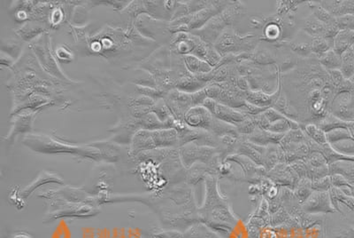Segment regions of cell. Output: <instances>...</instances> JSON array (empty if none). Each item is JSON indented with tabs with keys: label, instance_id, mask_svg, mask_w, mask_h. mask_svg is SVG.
I'll return each mask as SVG.
<instances>
[{
	"label": "cell",
	"instance_id": "6da1fadb",
	"mask_svg": "<svg viewBox=\"0 0 354 238\" xmlns=\"http://www.w3.org/2000/svg\"><path fill=\"white\" fill-rule=\"evenodd\" d=\"M331 114L344 122H354V94L340 92L335 96L331 106Z\"/></svg>",
	"mask_w": 354,
	"mask_h": 238
},
{
	"label": "cell",
	"instance_id": "7a4b0ae2",
	"mask_svg": "<svg viewBox=\"0 0 354 238\" xmlns=\"http://www.w3.org/2000/svg\"><path fill=\"white\" fill-rule=\"evenodd\" d=\"M208 103H209V109L213 110H212L213 113L221 120L226 121L227 123L235 124L246 120L245 116L239 111L229 110L228 107L218 104V103H214V100H208Z\"/></svg>",
	"mask_w": 354,
	"mask_h": 238
},
{
	"label": "cell",
	"instance_id": "3957f363",
	"mask_svg": "<svg viewBox=\"0 0 354 238\" xmlns=\"http://www.w3.org/2000/svg\"><path fill=\"white\" fill-rule=\"evenodd\" d=\"M323 8L333 17L354 14V1H330L323 2Z\"/></svg>",
	"mask_w": 354,
	"mask_h": 238
},
{
	"label": "cell",
	"instance_id": "277c9868",
	"mask_svg": "<svg viewBox=\"0 0 354 238\" xmlns=\"http://www.w3.org/2000/svg\"><path fill=\"white\" fill-rule=\"evenodd\" d=\"M354 43V31L340 30L334 38L333 50L339 55L349 49Z\"/></svg>",
	"mask_w": 354,
	"mask_h": 238
},
{
	"label": "cell",
	"instance_id": "5b68a950",
	"mask_svg": "<svg viewBox=\"0 0 354 238\" xmlns=\"http://www.w3.org/2000/svg\"><path fill=\"white\" fill-rule=\"evenodd\" d=\"M342 58V65H341L340 71L344 76V78L350 79L354 76V53L351 47L346 50L341 55Z\"/></svg>",
	"mask_w": 354,
	"mask_h": 238
},
{
	"label": "cell",
	"instance_id": "8992f818",
	"mask_svg": "<svg viewBox=\"0 0 354 238\" xmlns=\"http://www.w3.org/2000/svg\"><path fill=\"white\" fill-rule=\"evenodd\" d=\"M323 66L328 70L334 71V70H340L342 65V58L341 55L337 54L333 49L328 51L326 53L323 54L322 60Z\"/></svg>",
	"mask_w": 354,
	"mask_h": 238
},
{
	"label": "cell",
	"instance_id": "52a82bcc",
	"mask_svg": "<svg viewBox=\"0 0 354 238\" xmlns=\"http://www.w3.org/2000/svg\"><path fill=\"white\" fill-rule=\"evenodd\" d=\"M280 28L276 23H271L266 26L265 28V35L266 39H276L280 35Z\"/></svg>",
	"mask_w": 354,
	"mask_h": 238
},
{
	"label": "cell",
	"instance_id": "ba28073f",
	"mask_svg": "<svg viewBox=\"0 0 354 238\" xmlns=\"http://www.w3.org/2000/svg\"><path fill=\"white\" fill-rule=\"evenodd\" d=\"M11 238H33L30 234L26 233V232H18L12 235Z\"/></svg>",
	"mask_w": 354,
	"mask_h": 238
},
{
	"label": "cell",
	"instance_id": "9c48e42d",
	"mask_svg": "<svg viewBox=\"0 0 354 238\" xmlns=\"http://www.w3.org/2000/svg\"><path fill=\"white\" fill-rule=\"evenodd\" d=\"M351 50H352V52L354 53V43L352 44V46H351Z\"/></svg>",
	"mask_w": 354,
	"mask_h": 238
}]
</instances>
